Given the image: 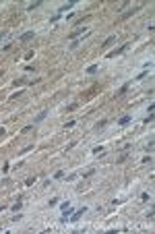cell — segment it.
<instances>
[{
	"label": "cell",
	"mask_w": 155,
	"mask_h": 234,
	"mask_svg": "<svg viewBox=\"0 0 155 234\" xmlns=\"http://www.w3.org/2000/svg\"><path fill=\"white\" fill-rule=\"evenodd\" d=\"M128 46H130V42L122 44V46H120V48H116L114 52H108V54H105V58H114V56H120V54H124V52L128 50Z\"/></svg>",
	"instance_id": "1"
},
{
	"label": "cell",
	"mask_w": 155,
	"mask_h": 234,
	"mask_svg": "<svg viewBox=\"0 0 155 234\" xmlns=\"http://www.w3.org/2000/svg\"><path fill=\"white\" fill-rule=\"evenodd\" d=\"M85 33H87V29L83 27V29H75V31H70V35H66V37L75 42V39H79V37H85Z\"/></svg>",
	"instance_id": "2"
},
{
	"label": "cell",
	"mask_w": 155,
	"mask_h": 234,
	"mask_svg": "<svg viewBox=\"0 0 155 234\" xmlns=\"http://www.w3.org/2000/svg\"><path fill=\"white\" fill-rule=\"evenodd\" d=\"M85 211H87V207H81V209H77L75 213H70V218H68V220H70V222H79V220L83 218V213H85Z\"/></svg>",
	"instance_id": "3"
},
{
	"label": "cell",
	"mask_w": 155,
	"mask_h": 234,
	"mask_svg": "<svg viewBox=\"0 0 155 234\" xmlns=\"http://www.w3.org/2000/svg\"><path fill=\"white\" fill-rule=\"evenodd\" d=\"M139 10H141V6H134V8H128V10H124V13H122V19H120V21H124V19L132 17V15H134V13H139Z\"/></svg>",
	"instance_id": "4"
},
{
	"label": "cell",
	"mask_w": 155,
	"mask_h": 234,
	"mask_svg": "<svg viewBox=\"0 0 155 234\" xmlns=\"http://www.w3.org/2000/svg\"><path fill=\"white\" fill-rule=\"evenodd\" d=\"M77 2H79V0H68L66 4H62V6H60V13H64V10H68V8H73Z\"/></svg>",
	"instance_id": "5"
},
{
	"label": "cell",
	"mask_w": 155,
	"mask_h": 234,
	"mask_svg": "<svg viewBox=\"0 0 155 234\" xmlns=\"http://www.w3.org/2000/svg\"><path fill=\"white\" fill-rule=\"evenodd\" d=\"M35 37V33L33 31H25L23 35H21V42H29V39H33Z\"/></svg>",
	"instance_id": "6"
},
{
	"label": "cell",
	"mask_w": 155,
	"mask_h": 234,
	"mask_svg": "<svg viewBox=\"0 0 155 234\" xmlns=\"http://www.w3.org/2000/svg\"><path fill=\"white\" fill-rule=\"evenodd\" d=\"M48 116V110H41L37 116H35V124H39V122H44V118Z\"/></svg>",
	"instance_id": "7"
},
{
	"label": "cell",
	"mask_w": 155,
	"mask_h": 234,
	"mask_svg": "<svg viewBox=\"0 0 155 234\" xmlns=\"http://www.w3.org/2000/svg\"><path fill=\"white\" fill-rule=\"evenodd\" d=\"M128 89H130V83H126V85H122V87H120L118 91H116V95H124V93H126Z\"/></svg>",
	"instance_id": "8"
},
{
	"label": "cell",
	"mask_w": 155,
	"mask_h": 234,
	"mask_svg": "<svg viewBox=\"0 0 155 234\" xmlns=\"http://www.w3.org/2000/svg\"><path fill=\"white\" fill-rule=\"evenodd\" d=\"M114 42H116V35H110V37H108V39L103 42V48H108V46H112Z\"/></svg>",
	"instance_id": "9"
},
{
	"label": "cell",
	"mask_w": 155,
	"mask_h": 234,
	"mask_svg": "<svg viewBox=\"0 0 155 234\" xmlns=\"http://www.w3.org/2000/svg\"><path fill=\"white\" fill-rule=\"evenodd\" d=\"M21 207H23V203H21V201H17L15 205H10V209H13L15 213H17V211H21Z\"/></svg>",
	"instance_id": "10"
},
{
	"label": "cell",
	"mask_w": 155,
	"mask_h": 234,
	"mask_svg": "<svg viewBox=\"0 0 155 234\" xmlns=\"http://www.w3.org/2000/svg\"><path fill=\"white\" fill-rule=\"evenodd\" d=\"M97 68H99L97 64H91V66L87 68V73H89V75H95V73H97Z\"/></svg>",
	"instance_id": "11"
},
{
	"label": "cell",
	"mask_w": 155,
	"mask_h": 234,
	"mask_svg": "<svg viewBox=\"0 0 155 234\" xmlns=\"http://www.w3.org/2000/svg\"><path fill=\"white\" fill-rule=\"evenodd\" d=\"M39 4H41V0H35L33 4H29V6H27V10H33V8H37Z\"/></svg>",
	"instance_id": "12"
},
{
	"label": "cell",
	"mask_w": 155,
	"mask_h": 234,
	"mask_svg": "<svg viewBox=\"0 0 155 234\" xmlns=\"http://www.w3.org/2000/svg\"><path fill=\"white\" fill-rule=\"evenodd\" d=\"M118 122H120V124L124 126V124H128V122H130V116H122L120 120H118Z\"/></svg>",
	"instance_id": "13"
},
{
	"label": "cell",
	"mask_w": 155,
	"mask_h": 234,
	"mask_svg": "<svg viewBox=\"0 0 155 234\" xmlns=\"http://www.w3.org/2000/svg\"><path fill=\"white\" fill-rule=\"evenodd\" d=\"M23 83H27L25 77H21V79H15V83H13V85H23Z\"/></svg>",
	"instance_id": "14"
},
{
	"label": "cell",
	"mask_w": 155,
	"mask_h": 234,
	"mask_svg": "<svg viewBox=\"0 0 155 234\" xmlns=\"http://www.w3.org/2000/svg\"><path fill=\"white\" fill-rule=\"evenodd\" d=\"M33 184H35V176H33V178H27V180H25V186H33Z\"/></svg>",
	"instance_id": "15"
},
{
	"label": "cell",
	"mask_w": 155,
	"mask_h": 234,
	"mask_svg": "<svg viewBox=\"0 0 155 234\" xmlns=\"http://www.w3.org/2000/svg\"><path fill=\"white\" fill-rule=\"evenodd\" d=\"M105 124H108V120H99V122H97V124H95V128H97V131H99V128H103V126H105Z\"/></svg>",
	"instance_id": "16"
},
{
	"label": "cell",
	"mask_w": 155,
	"mask_h": 234,
	"mask_svg": "<svg viewBox=\"0 0 155 234\" xmlns=\"http://www.w3.org/2000/svg\"><path fill=\"white\" fill-rule=\"evenodd\" d=\"M58 201H60L58 197H52V199H50V207H56V205H58Z\"/></svg>",
	"instance_id": "17"
},
{
	"label": "cell",
	"mask_w": 155,
	"mask_h": 234,
	"mask_svg": "<svg viewBox=\"0 0 155 234\" xmlns=\"http://www.w3.org/2000/svg\"><path fill=\"white\" fill-rule=\"evenodd\" d=\"M126 160H128V153H122V155L118 157V164H122V162H126Z\"/></svg>",
	"instance_id": "18"
},
{
	"label": "cell",
	"mask_w": 155,
	"mask_h": 234,
	"mask_svg": "<svg viewBox=\"0 0 155 234\" xmlns=\"http://www.w3.org/2000/svg\"><path fill=\"white\" fill-rule=\"evenodd\" d=\"M91 174H95V168H89V170L83 174V178H87V176H91Z\"/></svg>",
	"instance_id": "19"
},
{
	"label": "cell",
	"mask_w": 155,
	"mask_h": 234,
	"mask_svg": "<svg viewBox=\"0 0 155 234\" xmlns=\"http://www.w3.org/2000/svg\"><path fill=\"white\" fill-rule=\"evenodd\" d=\"M77 145V141H70V143H68V145H66V149H64V151H70V149H73V147Z\"/></svg>",
	"instance_id": "20"
},
{
	"label": "cell",
	"mask_w": 155,
	"mask_h": 234,
	"mask_svg": "<svg viewBox=\"0 0 155 234\" xmlns=\"http://www.w3.org/2000/svg\"><path fill=\"white\" fill-rule=\"evenodd\" d=\"M153 120H155V116H153V112H149V116L145 118V122H153Z\"/></svg>",
	"instance_id": "21"
},
{
	"label": "cell",
	"mask_w": 155,
	"mask_h": 234,
	"mask_svg": "<svg viewBox=\"0 0 155 234\" xmlns=\"http://www.w3.org/2000/svg\"><path fill=\"white\" fill-rule=\"evenodd\" d=\"M33 71H35V66H31V64H27V66H25V73H33Z\"/></svg>",
	"instance_id": "22"
},
{
	"label": "cell",
	"mask_w": 155,
	"mask_h": 234,
	"mask_svg": "<svg viewBox=\"0 0 155 234\" xmlns=\"http://www.w3.org/2000/svg\"><path fill=\"white\" fill-rule=\"evenodd\" d=\"M62 176H64V170H58V172L54 174V178H62Z\"/></svg>",
	"instance_id": "23"
},
{
	"label": "cell",
	"mask_w": 155,
	"mask_h": 234,
	"mask_svg": "<svg viewBox=\"0 0 155 234\" xmlns=\"http://www.w3.org/2000/svg\"><path fill=\"white\" fill-rule=\"evenodd\" d=\"M8 170H10V166H8V162H6V164H4V166H2V172H4V174H6V172H8Z\"/></svg>",
	"instance_id": "24"
},
{
	"label": "cell",
	"mask_w": 155,
	"mask_h": 234,
	"mask_svg": "<svg viewBox=\"0 0 155 234\" xmlns=\"http://www.w3.org/2000/svg\"><path fill=\"white\" fill-rule=\"evenodd\" d=\"M141 199L143 201H149V193H141Z\"/></svg>",
	"instance_id": "25"
},
{
	"label": "cell",
	"mask_w": 155,
	"mask_h": 234,
	"mask_svg": "<svg viewBox=\"0 0 155 234\" xmlns=\"http://www.w3.org/2000/svg\"><path fill=\"white\" fill-rule=\"evenodd\" d=\"M75 108H79V104H70V106L66 108V112H70V110H75Z\"/></svg>",
	"instance_id": "26"
},
{
	"label": "cell",
	"mask_w": 155,
	"mask_h": 234,
	"mask_svg": "<svg viewBox=\"0 0 155 234\" xmlns=\"http://www.w3.org/2000/svg\"><path fill=\"white\" fill-rule=\"evenodd\" d=\"M85 19H89V15H87V17H83V19H77V21H75V25H81V23H83Z\"/></svg>",
	"instance_id": "27"
},
{
	"label": "cell",
	"mask_w": 155,
	"mask_h": 234,
	"mask_svg": "<svg viewBox=\"0 0 155 234\" xmlns=\"http://www.w3.org/2000/svg\"><path fill=\"white\" fill-rule=\"evenodd\" d=\"M31 128H33V124H27V126H23V131H21V133H27V131H31Z\"/></svg>",
	"instance_id": "28"
},
{
	"label": "cell",
	"mask_w": 155,
	"mask_h": 234,
	"mask_svg": "<svg viewBox=\"0 0 155 234\" xmlns=\"http://www.w3.org/2000/svg\"><path fill=\"white\" fill-rule=\"evenodd\" d=\"M4 35H6V33H0V39H2V37H4Z\"/></svg>",
	"instance_id": "29"
}]
</instances>
